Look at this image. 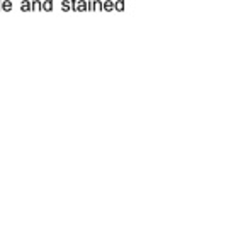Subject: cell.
Returning <instances> with one entry per match:
<instances>
[{
  "label": "cell",
  "instance_id": "obj_8",
  "mask_svg": "<svg viewBox=\"0 0 238 228\" xmlns=\"http://www.w3.org/2000/svg\"><path fill=\"white\" fill-rule=\"evenodd\" d=\"M31 10H41V2L39 0H33L31 2Z\"/></svg>",
  "mask_w": 238,
  "mask_h": 228
},
{
  "label": "cell",
  "instance_id": "obj_5",
  "mask_svg": "<svg viewBox=\"0 0 238 228\" xmlns=\"http://www.w3.org/2000/svg\"><path fill=\"white\" fill-rule=\"evenodd\" d=\"M0 10H12V2H10V0H2Z\"/></svg>",
  "mask_w": 238,
  "mask_h": 228
},
{
  "label": "cell",
  "instance_id": "obj_10",
  "mask_svg": "<svg viewBox=\"0 0 238 228\" xmlns=\"http://www.w3.org/2000/svg\"><path fill=\"white\" fill-rule=\"evenodd\" d=\"M77 2H78V0H70V5H71V10H77Z\"/></svg>",
  "mask_w": 238,
  "mask_h": 228
},
{
  "label": "cell",
  "instance_id": "obj_9",
  "mask_svg": "<svg viewBox=\"0 0 238 228\" xmlns=\"http://www.w3.org/2000/svg\"><path fill=\"white\" fill-rule=\"evenodd\" d=\"M61 10H65V12H68V10H71L70 0H63V2H61Z\"/></svg>",
  "mask_w": 238,
  "mask_h": 228
},
{
  "label": "cell",
  "instance_id": "obj_6",
  "mask_svg": "<svg viewBox=\"0 0 238 228\" xmlns=\"http://www.w3.org/2000/svg\"><path fill=\"white\" fill-rule=\"evenodd\" d=\"M20 10L29 12V10H31V2H29V0H22V4H20Z\"/></svg>",
  "mask_w": 238,
  "mask_h": 228
},
{
  "label": "cell",
  "instance_id": "obj_3",
  "mask_svg": "<svg viewBox=\"0 0 238 228\" xmlns=\"http://www.w3.org/2000/svg\"><path fill=\"white\" fill-rule=\"evenodd\" d=\"M92 10L100 12L102 10V0H92Z\"/></svg>",
  "mask_w": 238,
  "mask_h": 228
},
{
  "label": "cell",
  "instance_id": "obj_7",
  "mask_svg": "<svg viewBox=\"0 0 238 228\" xmlns=\"http://www.w3.org/2000/svg\"><path fill=\"white\" fill-rule=\"evenodd\" d=\"M114 10H124V0H117V2H114Z\"/></svg>",
  "mask_w": 238,
  "mask_h": 228
},
{
  "label": "cell",
  "instance_id": "obj_2",
  "mask_svg": "<svg viewBox=\"0 0 238 228\" xmlns=\"http://www.w3.org/2000/svg\"><path fill=\"white\" fill-rule=\"evenodd\" d=\"M41 10H53V0H44L41 2Z\"/></svg>",
  "mask_w": 238,
  "mask_h": 228
},
{
  "label": "cell",
  "instance_id": "obj_11",
  "mask_svg": "<svg viewBox=\"0 0 238 228\" xmlns=\"http://www.w3.org/2000/svg\"><path fill=\"white\" fill-rule=\"evenodd\" d=\"M0 4H2V0H0Z\"/></svg>",
  "mask_w": 238,
  "mask_h": 228
},
{
  "label": "cell",
  "instance_id": "obj_4",
  "mask_svg": "<svg viewBox=\"0 0 238 228\" xmlns=\"http://www.w3.org/2000/svg\"><path fill=\"white\" fill-rule=\"evenodd\" d=\"M77 10H78V12H85L87 10V0H78V2H77Z\"/></svg>",
  "mask_w": 238,
  "mask_h": 228
},
{
  "label": "cell",
  "instance_id": "obj_1",
  "mask_svg": "<svg viewBox=\"0 0 238 228\" xmlns=\"http://www.w3.org/2000/svg\"><path fill=\"white\" fill-rule=\"evenodd\" d=\"M102 10H105V12L114 10V2H112V0H105V2H102Z\"/></svg>",
  "mask_w": 238,
  "mask_h": 228
}]
</instances>
